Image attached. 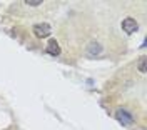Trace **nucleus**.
<instances>
[{"label":"nucleus","instance_id":"2","mask_svg":"<svg viewBox=\"0 0 147 130\" xmlns=\"http://www.w3.org/2000/svg\"><path fill=\"white\" fill-rule=\"evenodd\" d=\"M32 32L37 38H47L50 35V25L49 23H35L32 27Z\"/></svg>","mask_w":147,"mask_h":130},{"label":"nucleus","instance_id":"1","mask_svg":"<svg viewBox=\"0 0 147 130\" xmlns=\"http://www.w3.org/2000/svg\"><path fill=\"white\" fill-rule=\"evenodd\" d=\"M115 119L122 123V125H130L134 123V115L127 110V109H119L115 112Z\"/></svg>","mask_w":147,"mask_h":130},{"label":"nucleus","instance_id":"4","mask_svg":"<svg viewBox=\"0 0 147 130\" xmlns=\"http://www.w3.org/2000/svg\"><path fill=\"white\" fill-rule=\"evenodd\" d=\"M47 54L49 55H52V57H57V55H60V45L55 42V40H50L49 44H47Z\"/></svg>","mask_w":147,"mask_h":130},{"label":"nucleus","instance_id":"7","mask_svg":"<svg viewBox=\"0 0 147 130\" xmlns=\"http://www.w3.org/2000/svg\"><path fill=\"white\" fill-rule=\"evenodd\" d=\"M25 5L37 7V5H42V0H25Z\"/></svg>","mask_w":147,"mask_h":130},{"label":"nucleus","instance_id":"5","mask_svg":"<svg viewBox=\"0 0 147 130\" xmlns=\"http://www.w3.org/2000/svg\"><path fill=\"white\" fill-rule=\"evenodd\" d=\"M87 50H89V54H90V55H99V54H102V45L95 44V42H92V44H89Z\"/></svg>","mask_w":147,"mask_h":130},{"label":"nucleus","instance_id":"6","mask_svg":"<svg viewBox=\"0 0 147 130\" xmlns=\"http://www.w3.org/2000/svg\"><path fill=\"white\" fill-rule=\"evenodd\" d=\"M137 68L140 74H146L147 72V57H140L137 62Z\"/></svg>","mask_w":147,"mask_h":130},{"label":"nucleus","instance_id":"3","mask_svg":"<svg viewBox=\"0 0 147 130\" xmlns=\"http://www.w3.org/2000/svg\"><path fill=\"white\" fill-rule=\"evenodd\" d=\"M137 28H139V23L134 19H130V17H129V19L122 20V30H124L125 34H129V35H130V34L137 32Z\"/></svg>","mask_w":147,"mask_h":130}]
</instances>
